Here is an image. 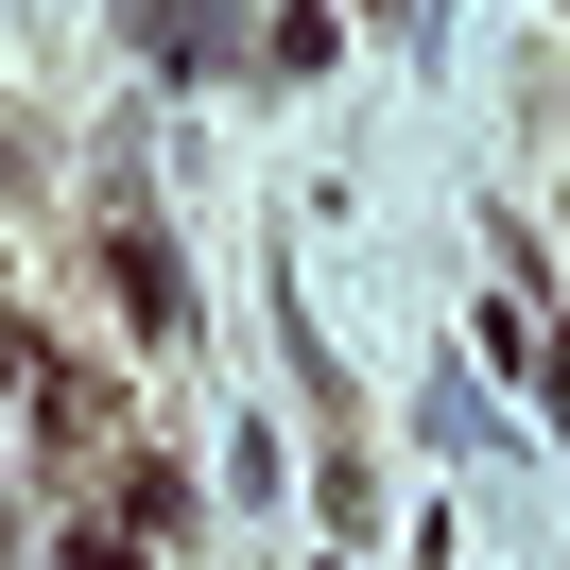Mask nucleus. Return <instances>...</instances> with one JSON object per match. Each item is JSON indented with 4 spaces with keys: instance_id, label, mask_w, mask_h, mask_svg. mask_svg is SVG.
Listing matches in <instances>:
<instances>
[{
    "instance_id": "obj_1",
    "label": "nucleus",
    "mask_w": 570,
    "mask_h": 570,
    "mask_svg": "<svg viewBox=\"0 0 570 570\" xmlns=\"http://www.w3.org/2000/svg\"><path fill=\"white\" fill-rule=\"evenodd\" d=\"M105 277H121V312H139V328H190V277H174V243H139V225H121V243H105Z\"/></svg>"
},
{
    "instance_id": "obj_2",
    "label": "nucleus",
    "mask_w": 570,
    "mask_h": 570,
    "mask_svg": "<svg viewBox=\"0 0 570 570\" xmlns=\"http://www.w3.org/2000/svg\"><path fill=\"white\" fill-rule=\"evenodd\" d=\"M121 535H156V553L190 535V484H174V466H139V484H121Z\"/></svg>"
},
{
    "instance_id": "obj_3",
    "label": "nucleus",
    "mask_w": 570,
    "mask_h": 570,
    "mask_svg": "<svg viewBox=\"0 0 570 570\" xmlns=\"http://www.w3.org/2000/svg\"><path fill=\"white\" fill-rule=\"evenodd\" d=\"M70 570H139V535H70Z\"/></svg>"
}]
</instances>
